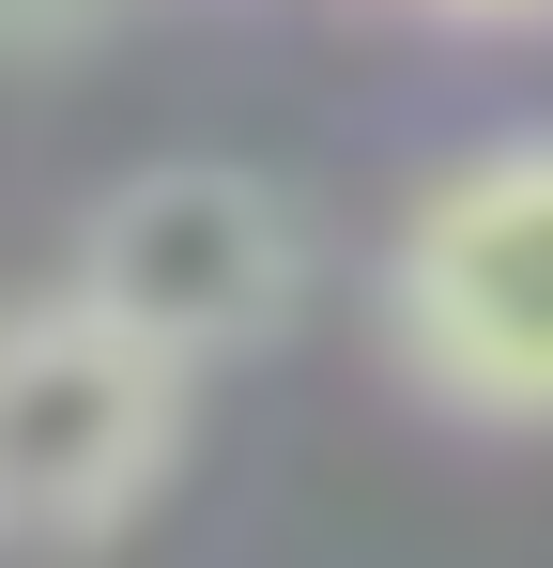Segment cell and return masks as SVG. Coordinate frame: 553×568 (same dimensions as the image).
Here are the masks:
<instances>
[{
    "instance_id": "6da1fadb",
    "label": "cell",
    "mask_w": 553,
    "mask_h": 568,
    "mask_svg": "<svg viewBox=\"0 0 553 568\" xmlns=\"http://www.w3.org/2000/svg\"><path fill=\"white\" fill-rule=\"evenodd\" d=\"M369 323L461 430H553V123L476 139L400 200Z\"/></svg>"
},
{
    "instance_id": "7a4b0ae2",
    "label": "cell",
    "mask_w": 553,
    "mask_h": 568,
    "mask_svg": "<svg viewBox=\"0 0 553 568\" xmlns=\"http://www.w3.org/2000/svg\"><path fill=\"white\" fill-rule=\"evenodd\" d=\"M184 399L154 338H123L92 292H16L0 307V554H92L154 507V476L184 462Z\"/></svg>"
},
{
    "instance_id": "3957f363",
    "label": "cell",
    "mask_w": 553,
    "mask_h": 568,
    "mask_svg": "<svg viewBox=\"0 0 553 568\" xmlns=\"http://www.w3.org/2000/svg\"><path fill=\"white\" fill-rule=\"evenodd\" d=\"M62 292H92L123 338H154L170 369H247L308 307V215L247 154H154L78 215Z\"/></svg>"
},
{
    "instance_id": "277c9868",
    "label": "cell",
    "mask_w": 553,
    "mask_h": 568,
    "mask_svg": "<svg viewBox=\"0 0 553 568\" xmlns=\"http://www.w3.org/2000/svg\"><path fill=\"white\" fill-rule=\"evenodd\" d=\"M139 0H0V78H47V62H78V47H108Z\"/></svg>"
},
{
    "instance_id": "5b68a950",
    "label": "cell",
    "mask_w": 553,
    "mask_h": 568,
    "mask_svg": "<svg viewBox=\"0 0 553 568\" xmlns=\"http://www.w3.org/2000/svg\"><path fill=\"white\" fill-rule=\"evenodd\" d=\"M415 16H461V31H539L553 0H415Z\"/></svg>"
}]
</instances>
